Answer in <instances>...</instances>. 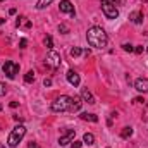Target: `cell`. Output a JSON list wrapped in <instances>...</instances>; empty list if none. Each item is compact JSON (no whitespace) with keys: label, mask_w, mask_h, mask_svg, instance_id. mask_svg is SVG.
Instances as JSON below:
<instances>
[{"label":"cell","mask_w":148,"mask_h":148,"mask_svg":"<svg viewBox=\"0 0 148 148\" xmlns=\"http://www.w3.org/2000/svg\"><path fill=\"white\" fill-rule=\"evenodd\" d=\"M147 52H148V47H147Z\"/></svg>","instance_id":"35"},{"label":"cell","mask_w":148,"mask_h":148,"mask_svg":"<svg viewBox=\"0 0 148 148\" xmlns=\"http://www.w3.org/2000/svg\"><path fill=\"white\" fill-rule=\"evenodd\" d=\"M0 148H5V147H3V145H2V143H0Z\"/></svg>","instance_id":"32"},{"label":"cell","mask_w":148,"mask_h":148,"mask_svg":"<svg viewBox=\"0 0 148 148\" xmlns=\"http://www.w3.org/2000/svg\"><path fill=\"white\" fill-rule=\"evenodd\" d=\"M107 2H110L112 5H122L124 3V0H107Z\"/></svg>","instance_id":"26"},{"label":"cell","mask_w":148,"mask_h":148,"mask_svg":"<svg viewBox=\"0 0 148 148\" xmlns=\"http://www.w3.org/2000/svg\"><path fill=\"white\" fill-rule=\"evenodd\" d=\"M2 71L3 74L9 77V79H14L17 73H19V64H16V62H12V60H5L3 62V66H2Z\"/></svg>","instance_id":"4"},{"label":"cell","mask_w":148,"mask_h":148,"mask_svg":"<svg viewBox=\"0 0 148 148\" xmlns=\"http://www.w3.org/2000/svg\"><path fill=\"white\" fill-rule=\"evenodd\" d=\"M5 93H7V86H5V84L0 81V97H3Z\"/></svg>","instance_id":"24"},{"label":"cell","mask_w":148,"mask_h":148,"mask_svg":"<svg viewBox=\"0 0 148 148\" xmlns=\"http://www.w3.org/2000/svg\"><path fill=\"white\" fill-rule=\"evenodd\" d=\"M83 105V98L81 97H73V102H71V109L69 112H77Z\"/></svg>","instance_id":"12"},{"label":"cell","mask_w":148,"mask_h":148,"mask_svg":"<svg viewBox=\"0 0 148 148\" xmlns=\"http://www.w3.org/2000/svg\"><path fill=\"white\" fill-rule=\"evenodd\" d=\"M29 148H40V147H38L36 143H33V141H31V145H29Z\"/></svg>","instance_id":"31"},{"label":"cell","mask_w":148,"mask_h":148,"mask_svg":"<svg viewBox=\"0 0 148 148\" xmlns=\"http://www.w3.org/2000/svg\"><path fill=\"white\" fill-rule=\"evenodd\" d=\"M83 143H86V145H93V143H95V136H93L91 133H86V134L83 136Z\"/></svg>","instance_id":"16"},{"label":"cell","mask_w":148,"mask_h":148,"mask_svg":"<svg viewBox=\"0 0 148 148\" xmlns=\"http://www.w3.org/2000/svg\"><path fill=\"white\" fill-rule=\"evenodd\" d=\"M23 19H24V17H17V21H16V26H17V28L23 24ZM24 26H26V28H31V23H29V21H24Z\"/></svg>","instance_id":"20"},{"label":"cell","mask_w":148,"mask_h":148,"mask_svg":"<svg viewBox=\"0 0 148 148\" xmlns=\"http://www.w3.org/2000/svg\"><path fill=\"white\" fill-rule=\"evenodd\" d=\"M122 48H124L126 52H134V48H133V45H131V43H124V45H122Z\"/></svg>","instance_id":"23"},{"label":"cell","mask_w":148,"mask_h":148,"mask_svg":"<svg viewBox=\"0 0 148 148\" xmlns=\"http://www.w3.org/2000/svg\"><path fill=\"white\" fill-rule=\"evenodd\" d=\"M69 53H71V57H79V55L83 53V50H81L79 47H74V48H71V52H69Z\"/></svg>","instance_id":"18"},{"label":"cell","mask_w":148,"mask_h":148,"mask_svg":"<svg viewBox=\"0 0 148 148\" xmlns=\"http://www.w3.org/2000/svg\"><path fill=\"white\" fill-rule=\"evenodd\" d=\"M43 84H45V86H50V84H52V79H45Z\"/></svg>","instance_id":"29"},{"label":"cell","mask_w":148,"mask_h":148,"mask_svg":"<svg viewBox=\"0 0 148 148\" xmlns=\"http://www.w3.org/2000/svg\"><path fill=\"white\" fill-rule=\"evenodd\" d=\"M0 2H5V0H0Z\"/></svg>","instance_id":"34"},{"label":"cell","mask_w":148,"mask_h":148,"mask_svg":"<svg viewBox=\"0 0 148 148\" xmlns=\"http://www.w3.org/2000/svg\"><path fill=\"white\" fill-rule=\"evenodd\" d=\"M67 81H69V84L77 86V84H79V81H81V79H79V74L76 73V71H73V69H71V71H67Z\"/></svg>","instance_id":"10"},{"label":"cell","mask_w":148,"mask_h":148,"mask_svg":"<svg viewBox=\"0 0 148 148\" xmlns=\"http://www.w3.org/2000/svg\"><path fill=\"white\" fill-rule=\"evenodd\" d=\"M131 134H133V127H129V126L122 127V131H121V136H122L124 140H127V138H129Z\"/></svg>","instance_id":"15"},{"label":"cell","mask_w":148,"mask_h":148,"mask_svg":"<svg viewBox=\"0 0 148 148\" xmlns=\"http://www.w3.org/2000/svg\"><path fill=\"white\" fill-rule=\"evenodd\" d=\"M50 3H52V0H38L36 9H40V10H41V9H45L47 5H50Z\"/></svg>","instance_id":"17"},{"label":"cell","mask_w":148,"mask_h":148,"mask_svg":"<svg viewBox=\"0 0 148 148\" xmlns=\"http://www.w3.org/2000/svg\"><path fill=\"white\" fill-rule=\"evenodd\" d=\"M24 81H26V83H33V81H35V73H33V71H28L26 76H24Z\"/></svg>","instance_id":"19"},{"label":"cell","mask_w":148,"mask_h":148,"mask_svg":"<svg viewBox=\"0 0 148 148\" xmlns=\"http://www.w3.org/2000/svg\"><path fill=\"white\" fill-rule=\"evenodd\" d=\"M134 88L140 91V93H148V79L147 77H140L134 81Z\"/></svg>","instance_id":"9"},{"label":"cell","mask_w":148,"mask_h":148,"mask_svg":"<svg viewBox=\"0 0 148 148\" xmlns=\"http://www.w3.org/2000/svg\"><path fill=\"white\" fill-rule=\"evenodd\" d=\"M59 33H62V35H67V33H69V28H67L66 24H59Z\"/></svg>","instance_id":"22"},{"label":"cell","mask_w":148,"mask_h":148,"mask_svg":"<svg viewBox=\"0 0 148 148\" xmlns=\"http://www.w3.org/2000/svg\"><path fill=\"white\" fill-rule=\"evenodd\" d=\"M0 110H2V105H0Z\"/></svg>","instance_id":"33"},{"label":"cell","mask_w":148,"mask_h":148,"mask_svg":"<svg viewBox=\"0 0 148 148\" xmlns=\"http://www.w3.org/2000/svg\"><path fill=\"white\" fill-rule=\"evenodd\" d=\"M59 9H60V12H66V14H69V16H76V10H74V5L69 2V0H62L60 2V5H59Z\"/></svg>","instance_id":"8"},{"label":"cell","mask_w":148,"mask_h":148,"mask_svg":"<svg viewBox=\"0 0 148 148\" xmlns=\"http://www.w3.org/2000/svg\"><path fill=\"white\" fill-rule=\"evenodd\" d=\"M81 147H83V141H76V140H73L71 148H81Z\"/></svg>","instance_id":"25"},{"label":"cell","mask_w":148,"mask_h":148,"mask_svg":"<svg viewBox=\"0 0 148 148\" xmlns=\"http://www.w3.org/2000/svg\"><path fill=\"white\" fill-rule=\"evenodd\" d=\"M129 21H131L133 24H141V23H143V12H140V10L131 12V14H129Z\"/></svg>","instance_id":"11"},{"label":"cell","mask_w":148,"mask_h":148,"mask_svg":"<svg viewBox=\"0 0 148 148\" xmlns=\"http://www.w3.org/2000/svg\"><path fill=\"white\" fill-rule=\"evenodd\" d=\"M86 40L95 48H105L107 47V41H109V36H107V33L100 26H91L86 31Z\"/></svg>","instance_id":"1"},{"label":"cell","mask_w":148,"mask_h":148,"mask_svg":"<svg viewBox=\"0 0 148 148\" xmlns=\"http://www.w3.org/2000/svg\"><path fill=\"white\" fill-rule=\"evenodd\" d=\"M43 43H45V47H47V48H52V47H53V40H52V36H45Z\"/></svg>","instance_id":"21"},{"label":"cell","mask_w":148,"mask_h":148,"mask_svg":"<svg viewBox=\"0 0 148 148\" xmlns=\"http://www.w3.org/2000/svg\"><path fill=\"white\" fill-rule=\"evenodd\" d=\"M17 105H19V103H17V102H10V107H12V109H16V107H17Z\"/></svg>","instance_id":"30"},{"label":"cell","mask_w":148,"mask_h":148,"mask_svg":"<svg viewBox=\"0 0 148 148\" xmlns=\"http://www.w3.org/2000/svg\"><path fill=\"white\" fill-rule=\"evenodd\" d=\"M134 52H136V53H143V47H136Z\"/></svg>","instance_id":"28"},{"label":"cell","mask_w":148,"mask_h":148,"mask_svg":"<svg viewBox=\"0 0 148 148\" xmlns=\"http://www.w3.org/2000/svg\"><path fill=\"white\" fill-rule=\"evenodd\" d=\"M26 45H28V40H26V38H23V40L19 41V47H21V48H26Z\"/></svg>","instance_id":"27"},{"label":"cell","mask_w":148,"mask_h":148,"mask_svg":"<svg viewBox=\"0 0 148 148\" xmlns=\"http://www.w3.org/2000/svg\"><path fill=\"white\" fill-rule=\"evenodd\" d=\"M71 102H73V97L60 95L59 98H55V102H52V110L53 112H67L71 109Z\"/></svg>","instance_id":"3"},{"label":"cell","mask_w":148,"mask_h":148,"mask_svg":"<svg viewBox=\"0 0 148 148\" xmlns=\"http://www.w3.org/2000/svg\"><path fill=\"white\" fill-rule=\"evenodd\" d=\"M81 98H83L84 102H88V103H95V97L91 95V91H90L88 88H83V91H81Z\"/></svg>","instance_id":"13"},{"label":"cell","mask_w":148,"mask_h":148,"mask_svg":"<svg viewBox=\"0 0 148 148\" xmlns=\"http://www.w3.org/2000/svg\"><path fill=\"white\" fill-rule=\"evenodd\" d=\"M81 119L83 121H90V122H98V115H95V114H81Z\"/></svg>","instance_id":"14"},{"label":"cell","mask_w":148,"mask_h":148,"mask_svg":"<svg viewBox=\"0 0 148 148\" xmlns=\"http://www.w3.org/2000/svg\"><path fill=\"white\" fill-rule=\"evenodd\" d=\"M60 62H62V59H60V53H57V52H50L48 55H47V59H45V64L50 67V69H59L60 67Z\"/></svg>","instance_id":"5"},{"label":"cell","mask_w":148,"mask_h":148,"mask_svg":"<svg viewBox=\"0 0 148 148\" xmlns=\"http://www.w3.org/2000/svg\"><path fill=\"white\" fill-rule=\"evenodd\" d=\"M102 10H103V14H105L107 19H115L119 16V9L115 5H112L110 2H107V0L102 2Z\"/></svg>","instance_id":"6"},{"label":"cell","mask_w":148,"mask_h":148,"mask_svg":"<svg viewBox=\"0 0 148 148\" xmlns=\"http://www.w3.org/2000/svg\"><path fill=\"white\" fill-rule=\"evenodd\" d=\"M24 134H26V127L23 126V124H19V126H16L12 131H10V134H9V138H7V145L10 148H16L21 141H23V138H24Z\"/></svg>","instance_id":"2"},{"label":"cell","mask_w":148,"mask_h":148,"mask_svg":"<svg viewBox=\"0 0 148 148\" xmlns=\"http://www.w3.org/2000/svg\"><path fill=\"white\" fill-rule=\"evenodd\" d=\"M74 134H76V131H74V129H67V131L64 133V136H60V138H59V145H60V147H66V145L73 143Z\"/></svg>","instance_id":"7"}]
</instances>
